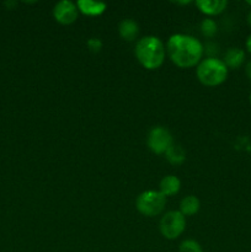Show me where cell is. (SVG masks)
I'll list each match as a JSON object with an SVG mask.
<instances>
[{
    "label": "cell",
    "mask_w": 251,
    "mask_h": 252,
    "mask_svg": "<svg viewBox=\"0 0 251 252\" xmlns=\"http://www.w3.org/2000/svg\"><path fill=\"white\" fill-rule=\"evenodd\" d=\"M167 53L174 64L180 68H192L201 62L203 46L201 42L189 34H172L166 44Z\"/></svg>",
    "instance_id": "6da1fadb"
},
{
    "label": "cell",
    "mask_w": 251,
    "mask_h": 252,
    "mask_svg": "<svg viewBox=\"0 0 251 252\" xmlns=\"http://www.w3.org/2000/svg\"><path fill=\"white\" fill-rule=\"evenodd\" d=\"M135 57L145 69L160 68L165 59V47L155 36H145L135 44Z\"/></svg>",
    "instance_id": "7a4b0ae2"
},
{
    "label": "cell",
    "mask_w": 251,
    "mask_h": 252,
    "mask_svg": "<svg viewBox=\"0 0 251 252\" xmlns=\"http://www.w3.org/2000/svg\"><path fill=\"white\" fill-rule=\"evenodd\" d=\"M196 73L201 84L206 86H218L225 81L228 68L223 61L209 57L199 62Z\"/></svg>",
    "instance_id": "3957f363"
},
{
    "label": "cell",
    "mask_w": 251,
    "mask_h": 252,
    "mask_svg": "<svg viewBox=\"0 0 251 252\" xmlns=\"http://www.w3.org/2000/svg\"><path fill=\"white\" fill-rule=\"evenodd\" d=\"M166 204V197L160 191H145L138 196L135 206L145 217H155L161 213Z\"/></svg>",
    "instance_id": "277c9868"
},
{
    "label": "cell",
    "mask_w": 251,
    "mask_h": 252,
    "mask_svg": "<svg viewBox=\"0 0 251 252\" xmlns=\"http://www.w3.org/2000/svg\"><path fill=\"white\" fill-rule=\"evenodd\" d=\"M160 233L167 240L179 238L186 228V218L180 211H170L162 216L160 220Z\"/></svg>",
    "instance_id": "5b68a950"
},
{
    "label": "cell",
    "mask_w": 251,
    "mask_h": 252,
    "mask_svg": "<svg viewBox=\"0 0 251 252\" xmlns=\"http://www.w3.org/2000/svg\"><path fill=\"white\" fill-rule=\"evenodd\" d=\"M172 145V137L165 127H154L148 135V147L155 154H165Z\"/></svg>",
    "instance_id": "8992f818"
},
{
    "label": "cell",
    "mask_w": 251,
    "mask_h": 252,
    "mask_svg": "<svg viewBox=\"0 0 251 252\" xmlns=\"http://www.w3.org/2000/svg\"><path fill=\"white\" fill-rule=\"evenodd\" d=\"M78 7L76 4L69 0H62L54 5L53 16L61 25H70L78 19Z\"/></svg>",
    "instance_id": "52a82bcc"
},
{
    "label": "cell",
    "mask_w": 251,
    "mask_h": 252,
    "mask_svg": "<svg viewBox=\"0 0 251 252\" xmlns=\"http://www.w3.org/2000/svg\"><path fill=\"white\" fill-rule=\"evenodd\" d=\"M196 5L201 12L209 16H214V15L221 14L226 9L228 2L225 0H198L196 1Z\"/></svg>",
    "instance_id": "ba28073f"
},
{
    "label": "cell",
    "mask_w": 251,
    "mask_h": 252,
    "mask_svg": "<svg viewBox=\"0 0 251 252\" xmlns=\"http://www.w3.org/2000/svg\"><path fill=\"white\" fill-rule=\"evenodd\" d=\"M76 7L81 14L88 15V16H98L105 12L107 5L105 2L93 1V0H79L76 2Z\"/></svg>",
    "instance_id": "9c48e42d"
},
{
    "label": "cell",
    "mask_w": 251,
    "mask_h": 252,
    "mask_svg": "<svg viewBox=\"0 0 251 252\" xmlns=\"http://www.w3.org/2000/svg\"><path fill=\"white\" fill-rule=\"evenodd\" d=\"M118 32L125 41H134L139 33V26L134 20L126 19L121 21L120 26H118Z\"/></svg>",
    "instance_id": "30bf717a"
},
{
    "label": "cell",
    "mask_w": 251,
    "mask_h": 252,
    "mask_svg": "<svg viewBox=\"0 0 251 252\" xmlns=\"http://www.w3.org/2000/svg\"><path fill=\"white\" fill-rule=\"evenodd\" d=\"M160 192L164 194L165 197L174 196L181 189V182L177 179L175 175H167V176L162 177L161 181L159 184Z\"/></svg>",
    "instance_id": "8fae6325"
},
{
    "label": "cell",
    "mask_w": 251,
    "mask_h": 252,
    "mask_svg": "<svg viewBox=\"0 0 251 252\" xmlns=\"http://www.w3.org/2000/svg\"><path fill=\"white\" fill-rule=\"evenodd\" d=\"M244 61H245V53H244L243 49L234 47V48H229L226 51L223 62L226 68L238 69L239 66L243 65Z\"/></svg>",
    "instance_id": "7c38bea8"
},
{
    "label": "cell",
    "mask_w": 251,
    "mask_h": 252,
    "mask_svg": "<svg viewBox=\"0 0 251 252\" xmlns=\"http://www.w3.org/2000/svg\"><path fill=\"white\" fill-rule=\"evenodd\" d=\"M199 211V201L194 196H187L180 203V212L184 216H194Z\"/></svg>",
    "instance_id": "4fadbf2b"
},
{
    "label": "cell",
    "mask_w": 251,
    "mask_h": 252,
    "mask_svg": "<svg viewBox=\"0 0 251 252\" xmlns=\"http://www.w3.org/2000/svg\"><path fill=\"white\" fill-rule=\"evenodd\" d=\"M165 155H166V159L174 165L181 164V162H184L185 159H186V154H185V150L182 149L180 145L174 144V143H172L171 147H170L169 149L166 150Z\"/></svg>",
    "instance_id": "5bb4252c"
},
{
    "label": "cell",
    "mask_w": 251,
    "mask_h": 252,
    "mask_svg": "<svg viewBox=\"0 0 251 252\" xmlns=\"http://www.w3.org/2000/svg\"><path fill=\"white\" fill-rule=\"evenodd\" d=\"M201 31L203 36L206 37H213L217 33V24L214 20L212 19H204L201 22Z\"/></svg>",
    "instance_id": "9a60e30c"
},
{
    "label": "cell",
    "mask_w": 251,
    "mask_h": 252,
    "mask_svg": "<svg viewBox=\"0 0 251 252\" xmlns=\"http://www.w3.org/2000/svg\"><path fill=\"white\" fill-rule=\"evenodd\" d=\"M179 252H203V249L196 240L188 239V240H185L180 244Z\"/></svg>",
    "instance_id": "2e32d148"
},
{
    "label": "cell",
    "mask_w": 251,
    "mask_h": 252,
    "mask_svg": "<svg viewBox=\"0 0 251 252\" xmlns=\"http://www.w3.org/2000/svg\"><path fill=\"white\" fill-rule=\"evenodd\" d=\"M88 47L91 52H100V49L102 48V42L98 38H90L88 41Z\"/></svg>",
    "instance_id": "e0dca14e"
},
{
    "label": "cell",
    "mask_w": 251,
    "mask_h": 252,
    "mask_svg": "<svg viewBox=\"0 0 251 252\" xmlns=\"http://www.w3.org/2000/svg\"><path fill=\"white\" fill-rule=\"evenodd\" d=\"M245 71H246V75H248V78L251 80V61L246 64Z\"/></svg>",
    "instance_id": "ac0fdd59"
},
{
    "label": "cell",
    "mask_w": 251,
    "mask_h": 252,
    "mask_svg": "<svg viewBox=\"0 0 251 252\" xmlns=\"http://www.w3.org/2000/svg\"><path fill=\"white\" fill-rule=\"evenodd\" d=\"M246 49L251 53V34L248 37V39H246Z\"/></svg>",
    "instance_id": "d6986e66"
},
{
    "label": "cell",
    "mask_w": 251,
    "mask_h": 252,
    "mask_svg": "<svg viewBox=\"0 0 251 252\" xmlns=\"http://www.w3.org/2000/svg\"><path fill=\"white\" fill-rule=\"evenodd\" d=\"M248 24L251 26V11L249 12V15H248Z\"/></svg>",
    "instance_id": "ffe728a7"
},
{
    "label": "cell",
    "mask_w": 251,
    "mask_h": 252,
    "mask_svg": "<svg viewBox=\"0 0 251 252\" xmlns=\"http://www.w3.org/2000/svg\"><path fill=\"white\" fill-rule=\"evenodd\" d=\"M248 5H250L251 6V0H248Z\"/></svg>",
    "instance_id": "44dd1931"
},
{
    "label": "cell",
    "mask_w": 251,
    "mask_h": 252,
    "mask_svg": "<svg viewBox=\"0 0 251 252\" xmlns=\"http://www.w3.org/2000/svg\"><path fill=\"white\" fill-rule=\"evenodd\" d=\"M250 103H251V94H250Z\"/></svg>",
    "instance_id": "7402d4cb"
}]
</instances>
